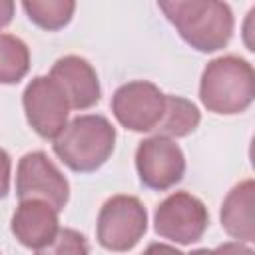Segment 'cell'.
I'll return each instance as SVG.
<instances>
[{
	"instance_id": "obj_1",
	"label": "cell",
	"mask_w": 255,
	"mask_h": 255,
	"mask_svg": "<svg viewBox=\"0 0 255 255\" xmlns=\"http://www.w3.org/2000/svg\"><path fill=\"white\" fill-rule=\"evenodd\" d=\"M157 8L193 50L211 54L225 48L233 36L235 18L225 2L217 0H167Z\"/></svg>"
},
{
	"instance_id": "obj_2",
	"label": "cell",
	"mask_w": 255,
	"mask_h": 255,
	"mask_svg": "<svg viewBox=\"0 0 255 255\" xmlns=\"http://www.w3.org/2000/svg\"><path fill=\"white\" fill-rule=\"evenodd\" d=\"M199 100L207 112L219 116L245 112L255 100L253 66L235 54L213 58L201 72Z\"/></svg>"
},
{
	"instance_id": "obj_3",
	"label": "cell",
	"mask_w": 255,
	"mask_h": 255,
	"mask_svg": "<svg viewBox=\"0 0 255 255\" xmlns=\"http://www.w3.org/2000/svg\"><path fill=\"white\" fill-rule=\"evenodd\" d=\"M116 128L102 114H84L68 122L52 147L58 159L76 173L100 169L114 153Z\"/></svg>"
},
{
	"instance_id": "obj_4",
	"label": "cell",
	"mask_w": 255,
	"mask_h": 255,
	"mask_svg": "<svg viewBox=\"0 0 255 255\" xmlns=\"http://www.w3.org/2000/svg\"><path fill=\"white\" fill-rule=\"evenodd\" d=\"M145 231L147 211L135 195H114L98 213L96 239L108 251H131L141 241Z\"/></svg>"
},
{
	"instance_id": "obj_5",
	"label": "cell",
	"mask_w": 255,
	"mask_h": 255,
	"mask_svg": "<svg viewBox=\"0 0 255 255\" xmlns=\"http://www.w3.org/2000/svg\"><path fill=\"white\" fill-rule=\"evenodd\" d=\"M209 225V213L201 199L187 191L169 193L153 213V229L161 239L191 245L197 243Z\"/></svg>"
},
{
	"instance_id": "obj_6",
	"label": "cell",
	"mask_w": 255,
	"mask_h": 255,
	"mask_svg": "<svg viewBox=\"0 0 255 255\" xmlns=\"http://www.w3.org/2000/svg\"><path fill=\"white\" fill-rule=\"evenodd\" d=\"M165 112V94L147 80L122 84L112 96V114L129 131H155Z\"/></svg>"
},
{
	"instance_id": "obj_7",
	"label": "cell",
	"mask_w": 255,
	"mask_h": 255,
	"mask_svg": "<svg viewBox=\"0 0 255 255\" xmlns=\"http://www.w3.org/2000/svg\"><path fill=\"white\" fill-rule=\"evenodd\" d=\"M16 195L20 201H46L60 213L70 199V183L48 153L28 151L16 167Z\"/></svg>"
},
{
	"instance_id": "obj_8",
	"label": "cell",
	"mask_w": 255,
	"mask_h": 255,
	"mask_svg": "<svg viewBox=\"0 0 255 255\" xmlns=\"http://www.w3.org/2000/svg\"><path fill=\"white\" fill-rule=\"evenodd\" d=\"M28 126L44 139H56L68 126L70 104L60 86L50 76H36L22 94Z\"/></svg>"
},
{
	"instance_id": "obj_9",
	"label": "cell",
	"mask_w": 255,
	"mask_h": 255,
	"mask_svg": "<svg viewBox=\"0 0 255 255\" xmlns=\"http://www.w3.org/2000/svg\"><path fill=\"white\" fill-rule=\"evenodd\" d=\"M135 169L143 187L167 191L185 175V155L175 139L151 135L135 147Z\"/></svg>"
},
{
	"instance_id": "obj_10",
	"label": "cell",
	"mask_w": 255,
	"mask_h": 255,
	"mask_svg": "<svg viewBox=\"0 0 255 255\" xmlns=\"http://www.w3.org/2000/svg\"><path fill=\"white\" fill-rule=\"evenodd\" d=\"M64 92L70 110H90L102 98V88L94 66L82 56H64L58 58L48 74Z\"/></svg>"
},
{
	"instance_id": "obj_11",
	"label": "cell",
	"mask_w": 255,
	"mask_h": 255,
	"mask_svg": "<svg viewBox=\"0 0 255 255\" xmlns=\"http://www.w3.org/2000/svg\"><path fill=\"white\" fill-rule=\"evenodd\" d=\"M10 229L20 245L38 251L56 239L60 231L58 211L46 201H38V199L20 201L16 211L12 213Z\"/></svg>"
},
{
	"instance_id": "obj_12",
	"label": "cell",
	"mask_w": 255,
	"mask_h": 255,
	"mask_svg": "<svg viewBox=\"0 0 255 255\" xmlns=\"http://www.w3.org/2000/svg\"><path fill=\"white\" fill-rule=\"evenodd\" d=\"M253 203H255V183L253 179H243L225 195L219 211L223 231L239 243L255 241V219H253Z\"/></svg>"
},
{
	"instance_id": "obj_13",
	"label": "cell",
	"mask_w": 255,
	"mask_h": 255,
	"mask_svg": "<svg viewBox=\"0 0 255 255\" xmlns=\"http://www.w3.org/2000/svg\"><path fill=\"white\" fill-rule=\"evenodd\" d=\"M199 122H201V114L191 100L183 96L165 94V112L159 126L155 128V135L169 139L185 137L197 129Z\"/></svg>"
},
{
	"instance_id": "obj_14",
	"label": "cell",
	"mask_w": 255,
	"mask_h": 255,
	"mask_svg": "<svg viewBox=\"0 0 255 255\" xmlns=\"http://www.w3.org/2000/svg\"><path fill=\"white\" fill-rule=\"evenodd\" d=\"M22 8L32 24L46 32H58L66 28L76 12L72 0H24Z\"/></svg>"
},
{
	"instance_id": "obj_15",
	"label": "cell",
	"mask_w": 255,
	"mask_h": 255,
	"mask_svg": "<svg viewBox=\"0 0 255 255\" xmlns=\"http://www.w3.org/2000/svg\"><path fill=\"white\" fill-rule=\"evenodd\" d=\"M30 70V48L24 40L0 32V84H18Z\"/></svg>"
},
{
	"instance_id": "obj_16",
	"label": "cell",
	"mask_w": 255,
	"mask_h": 255,
	"mask_svg": "<svg viewBox=\"0 0 255 255\" xmlns=\"http://www.w3.org/2000/svg\"><path fill=\"white\" fill-rule=\"evenodd\" d=\"M36 255H90V247H88V239L70 227H64L58 231L56 239L38 249Z\"/></svg>"
},
{
	"instance_id": "obj_17",
	"label": "cell",
	"mask_w": 255,
	"mask_h": 255,
	"mask_svg": "<svg viewBox=\"0 0 255 255\" xmlns=\"http://www.w3.org/2000/svg\"><path fill=\"white\" fill-rule=\"evenodd\" d=\"M10 171H12V159L8 151L0 147V199H4L10 191Z\"/></svg>"
},
{
	"instance_id": "obj_18",
	"label": "cell",
	"mask_w": 255,
	"mask_h": 255,
	"mask_svg": "<svg viewBox=\"0 0 255 255\" xmlns=\"http://www.w3.org/2000/svg\"><path fill=\"white\" fill-rule=\"evenodd\" d=\"M209 255H255V251L247 243L227 241V243H221L215 249H209Z\"/></svg>"
},
{
	"instance_id": "obj_19",
	"label": "cell",
	"mask_w": 255,
	"mask_h": 255,
	"mask_svg": "<svg viewBox=\"0 0 255 255\" xmlns=\"http://www.w3.org/2000/svg\"><path fill=\"white\" fill-rule=\"evenodd\" d=\"M141 255H187V253H183V251L175 249L173 245L157 243V241H155V243H149Z\"/></svg>"
},
{
	"instance_id": "obj_20",
	"label": "cell",
	"mask_w": 255,
	"mask_h": 255,
	"mask_svg": "<svg viewBox=\"0 0 255 255\" xmlns=\"http://www.w3.org/2000/svg\"><path fill=\"white\" fill-rule=\"evenodd\" d=\"M14 10H16V4L12 0H0V30L12 22Z\"/></svg>"
}]
</instances>
